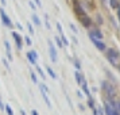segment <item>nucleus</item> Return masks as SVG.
Instances as JSON below:
<instances>
[{
  "mask_svg": "<svg viewBox=\"0 0 120 115\" xmlns=\"http://www.w3.org/2000/svg\"><path fill=\"white\" fill-rule=\"evenodd\" d=\"M107 57H108V61L112 64L113 66H119V58H120V54L117 53V50L115 49H109L107 52Z\"/></svg>",
  "mask_w": 120,
  "mask_h": 115,
  "instance_id": "1",
  "label": "nucleus"
},
{
  "mask_svg": "<svg viewBox=\"0 0 120 115\" xmlns=\"http://www.w3.org/2000/svg\"><path fill=\"white\" fill-rule=\"evenodd\" d=\"M0 19H1V23H3V26L7 28H12L15 27L14 26V23L11 22V19H10V16L6 14V11H4V8L3 7H0Z\"/></svg>",
  "mask_w": 120,
  "mask_h": 115,
  "instance_id": "2",
  "label": "nucleus"
},
{
  "mask_svg": "<svg viewBox=\"0 0 120 115\" xmlns=\"http://www.w3.org/2000/svg\"><path fill=\"white\" fill-rule=\"evenodd\" d=\"M11 34H12V38H14V41H15L16 49L18 50H22L23 49V37L19 33H16V31H12Z\"/></svg>",
  "mask_w": 120,
  "mask_h": 115,
  "instance_id": "3",
  "label": "nucleus"
},
{
  "mask_svg": "<svg viewBox=\"0 0 120 115\" xmlns=\"http://www.w3.org/2000/svg\"><path fill=\"white\" fill-rule=\"evenodd\" d=\"M89 38L90 39H96V41H101L103 39V34L98 28H90L89 30Z\"/></svg>",
  "mask_w": 120,
  "mask_h": 115,
  "instance_id": "4",
  "label": "nucleus"
},
{
  "mask_svg": "<svg viewBox=\"0 0 120 115\" xmlns=\"http://www.w3.org/2000/svg\"><path fill=\"white\" fill-rule=\"evenodd\" d=\"M27 60L30 64H33V65H37V60H38V53L35 52V50H30L27 52Z\"/></svg>",
  "mask_w": 120,
  "mask_h": 115,
  "instance_id": "5",
  "label": "nucleus"
},
{
  "mask_svg": "<svg viewBox=\"0 0 120 115\" xmlns=\"http://www.w3.org/2000/svg\"><path fill=\"white\" fill-rule=\"evenodd\" d=\"M49 53H50V60L55 62L57 61V52H55V46L53 45L51 41H49Z\"/></svg>",
  "mask_w": 120,
  "mask_h": 115,
  "instance_id": "6",
  "label": "nucleus"
},
{
  "mask_svg": "<svg viewBox=\"0 0 120 115\" xmlns=\"http://www.w3.org/2000/svg\"><path fill=\"white\" fill-rule=\"evenodd\" d=\"M105 114L107 115H119L117 114V111H116V108H115V106L113 104H111L109 102L105 103Z\"/></svg>",
  "mask_w": 120,
  "mask_h": 115,
  "instance_id": "7",
  "label": "nucleus"
},
{
  "mask_svg": "<svg viewBox=\"0 0 120 115\" xmlns=\"http://www.w3.org/2000/svg\"><path fill=\"white\" fill-rule=\"evenodd\" d=\"M4 48H6V53H7V60L12 61L14 57H12V52H11V45L8 41H4Z\"/></svg>",
  "mask_w": 120,
  "mask_h": 115,
  "instance_id": "8",
  "label": "nucleus"
},
{
  "mask_svg": "<svg viewBox=\"0 0 120 115\" xmlns=\"http://www.w3.org/2000/svg\"><path fill=\"white\" fill-rule=\"evenodd\" d=\"M90 41L94 44V46H96L98 50H105V45H104L101 41H96V39H90Z\"/></svg>",
  "mask_w": 120,
  "mask_h": 115,
  "instance_id": "9",
  "label": "nucleus"
},
{
  "mask_svg": "<svg viewBox=\"0 0 120 115\" xmlns=\"http://www.w3.org/2000/svg\"><path fill=\"white\" fill-rule=\"evenodd\" d=\"M74 76H76V80H77V83H78V84L81 85V84H82V81H84V76H82V75H81V73H80L78 71H77L76 73H74Z\"/></svg>",
  "mask_w": 120,
  "mask_h": 115,
  "instance_id": "10",
  "label": "nucleus"
},
{
  "mask_svg": "<svg viewBox=\"0 0 120 115\" xmlns=\"http://www.w3.org/2000/svg\"><path fill=\"white\" fill-rule=\"evenodd\" d=\"M41 93H42V98L45 99V103L47 104V107H51V103H50V99H49V96H47V93L43 92V91H41Z\"/></svg>",
  "mask_w": 120,
  "mask_h": 115,
  "instance_id": "11",
  "label": "nucleus"
},
{
  "mask_svg": "<svg viewBox=\"0 0 120 115\" xmlns=\"http://www.w3.org/2000/svg\"><path fill=\"white\" fill-rule=\"evenodd\" d=\"M31 18H33V23L35 24V26H41V20H39V18H38L37 14H33Z\"/></svg>",
  "mask_w": 120,
  "mask_h": 115,
  "instance_id": "12",
  "label": "nucleus"
},
{
  "mask_svg": "<svg viewBox=\"0 0 120 115\" xmlns=\"http://www.w3.org/2000/svg\"><path fill=\"white\" fill-rule=\"evenodd\" d=\"M46 71H47V73L50 75V77H51V79H54V80L57 79V75L54 73V71H53V69H51L50 66H47V68H46Z\"/></svg>",
  "mask_w": 120,
  "mask_h": 115,
  "instance_id": "13",
  "label": "nucleus"
},
{
  "mask_svg": "<svg viewBox=\"0 0 120 115\" xmlns=\"http://www.w3.org/2000/svg\"><path fill=\"white\" fill-rule=\"evenodd\" d=\"M35 69H37V72L39 73V76H41V77H42V79L45 80V79H46V75H45V72L42 71V68H39L38 65H35Z\"/></svg>",
  "mask_w": 120,
  "mask_h": 115,
  "instance_id": "14",
  "label": "nucleus"
},
{
  "mask_svg": "<svg viewBox=\"0 0 120 115\" xmlns=\"http://www.w3.org/2000/svg\"><path fill=\"white\" fill-rule=\"evenodd\" d=\"M23 42H24V44L27 45V46H31V45H33V42H31V38H30L28 35L23 37Z\"/></svg>",
  "mask_w": 120,
  "mask_h": 115,
  "instance_id": "15",
  "label": "nucleus"
},
{
  "mask_svg": "<svg viewBox=\"0 0 120 115\" xmlns=\"http://www.w3.org/2000/svg\"><path fill=\"white\" fill-rule=\"evenodd\" d=\"M54 41H55V44H57V46H58V48H64V44H62V41H61V38L60 37H54Z\"/></svg>",
  "mask_w": 120,
  "mask_h": 115,
  "instance_id": "16",
  "label": "nucleus"
},
{
  "mask_svg": "<svg viewBox=\"0 0 120 115\" xmlns=\"http://www.w3.org/2000/svg\"><path fill=\"white\" fill-rule=\"evenodd\" d=\"M27 30H28V33H30V35H34L35 30H34V27H33V24H31V23H27Z\"/></svg>",
  "mask_w": 120,
  "mask_h": 115,
  "instance_id": "17",
  "label": "nucleus"
},
{
  "mask_svg": "<svg viewBox=\"0 0 120 115\" xmlns=\"http://www.w3.org/2000/svg\"><path fill=\"white\" fill-rule=\"evenodd\" d=\"M4 111L7 112V115H14V111H12V108L8 106V104L6 106V110H4Z\"/></svg>",
  "mask_w": 120,
  "mask_h": 115,
  "instance_id": "18",
  "label": "nucleus"
},
{
  "mask_svg": "<svg viewBox=\"0 0 120 115\" xmlns=\"http://www.w3.org/2000/svg\"><path fill=\"white\" fill-rule=\"evenodd\" d=\"M28 6H30V8H31L33 11H35V10H37V6H35V3H34L33 0H30V1H28Z\"/></svg>",
  "mask_w": 120,
  "mask_h": 115,
  "instance_id": "19",
  "label": "nucleus"
},
{
  "mask_svg": "<svg viewBox=\"0 0 120 115\" xmlns=\"http://www.w3.org/2000/svg\"><path fill=\"white\" fill-rule=\"evenodd\" d=\"M31 80H33V83H35V84L38 83V80H37V75H35L33 71H31Z\"/></svg>",
  "mask_w": 120,
  "mask_h": 115,
  "instance_id": "20",
  "label": "nucleus"
},
{
  "mask_svg": "<svg viewBox=\"0 0 120 115\" xmlns=\"http://www.w3.org/2000/svg\"><path fill=\"white\" fill-rule=\"evenodd\" d=\"M57 30H58V31H60V34H61V35H62V34H64V31H62V26H61L60 23H57Z\"/></svg>",
  "mask_w": 120,
  "mask_h": 115,
  "instance_id": "21",
  "label": "nucleus"
},
{
  "mask_svg": "<svg viewBox=\"0 0 120 115\" xmlns=\"http://www.w3.org/2000/svg\"><path fill=\"white\" fill-rule=\"evenodd\" d=\"M1 61H3V64H4V66H6L7 69H10V65H8V62H7L6 58H1Z\"/></svg>",
  "mask_w": 120,
  "mask_h": 115,
  "instance_id": "22",
  "label": "nucleus"
},
{
  "mask_svg": "<svg viewBox=\"0 0 120 115\" xmlns=\"http://www.w3.org/2000/svg\"><path fill=\"white\" fill-rule=\"evenodd\" d=\"M74 65H76V68H77V71H80V69H81V65H80V62H78V61H74Z\"/></svg>",
  "mask_w": 120,
  "mask_h": 115,
  "instance_id": "23",
  "label": "nucleus"
},
{
  "mask_svg": "<svg viewBox=\"0 0 120 115\" xmlns=\"http://www.w3.org/2000/svg\"><path fill=\"white\" fill-rule=\"evenodd\" d=\"M6 110V106L3 104V102H1V99H0V111H4Z\"/></svg>",
  "mask_w": 120,
  "mask_h": 115,
  "instance_id": "24",
  "label": "nucleus"
},
{
  "mask_svg": "<svg viewBox=\"0 0 120 115\" xmlns=\"http://www.w3.org/2000/svg\"><path fill=\"white\" fill-rule=\"evenodd\" d=\"M14 26H15V27H16L18 30H23V26H22V24H20V23H19V22H18L16 24H14Z\"/></svg>",
  "mask_w": 120,
  "mask_h": 115,
  "instance_id": "25",
  "label": "nucleus"
},
{
  "mask_svg": "<svg viewBox=\"0 0 120 115\" xmlns=\"http://www.w3.org/2000/svg\"><path fill=\"white\" fill-rule=\"evenodd\" d=\"M45 20H46V28H50V23H49V19H47V16H45Z\"/></svg>",
  "mask_w": 120,
  "mask_h": 115,
  "instance_id": "26",
  "label": "nucleus"
},
{
  "mask_svg": "<svg viewBox=\"0 0 120 115\" xmlns=\"http://www.w3.org/2000/svg\"><path fill=\"white\" fill-rule=\"evenodd\" d=\"M34 3H35V6H37V7L42 6V4H41V0H34Z\"/></svg>",
  "mask_w": 120,
  "mask_h": 115,
  "instance_id": "27",
  "label": "nucleus"
},
{
  "mask_svg": "<svg viewBox=\"0 0 120 115\" xmlns=\"http://www.w3.org/2000/svg\"><path fill=\"white\" fill-rule=\"evenodd\" d=\"M0 1H1V6H3V7L7 6V0H0Z\"/></svg>",
  "mask_w": 120,
  "mask_h": 115,
  "instance_id": "28",
  "label": "nucleus"
},
{
  "mask_svg": "<svg viewBox=\"0 0 120 115\" xmlns=\"http://www.w3.org/2000/svg\"><path fill=\"white\" fill-rule=\"evenodd\" d=\"M111 6H112V7H116V0H111Z\"/></svg>",
  "mask_w": 120,
  "mask_h": 115,
  "instance_id": "29",
  "label": "nucleus"
},
{
  "mask_svg": "<svg viewBox=\"0 0 120 115\" xmlns=\"http://www.w3.org/2000/svg\"><path fill=\"white\" fill-rule=\"evenodd\" d=\"M70 28L73 30V31H74V33H77V28L74 27V24H70Z\"/></svg>",
  "mask_w": 120,
  "mask_h": 115,
  "instance_id": "30",
  "label": "nucleus"
},
{
  "mask_svg": "<svg viewBox=\"0 0 120 115\" xmlns=\"http://www.w3.org/2000/svg\"><path fill=\"white\" fill-rule=\"evenodd\" d=\"M31 115H39V114H38V111H35V110H33V111H31Z\"/></svg>",
  "mask_w": 120,
  "mask_h": 115,
  "instance_id": "31",
  "label": "nucleus"
},
{
  "mask_svg": "<svg viewBox=\"0 0 120 115\" xmlns=\"http://www.w3.org/2000/svg\"><path fill=\"white\" fill-rule=\"evenodd\" d=\"M20 115H26V112H24L23 110H20Z\"/></svg>",
  "mask_w": 120,
  "mask_h": 115,
  "instance_id": "32",
  "label": "nucleus"
},
{
  "mask_svg": "<svg viewBox=\"0 0 120 115\" xmlns=\"http://www.w3.org/2000/svg\"><path fill=\"white\" fill-rule=\"evenodd\" d=\"M117 68H120V65H119V66H117Z\"/></svg>",
  "mask_w": 120,
  "mask_h": 115,
  "instance_id": "33",
  "label": "nucleus"
}]
</instances>
